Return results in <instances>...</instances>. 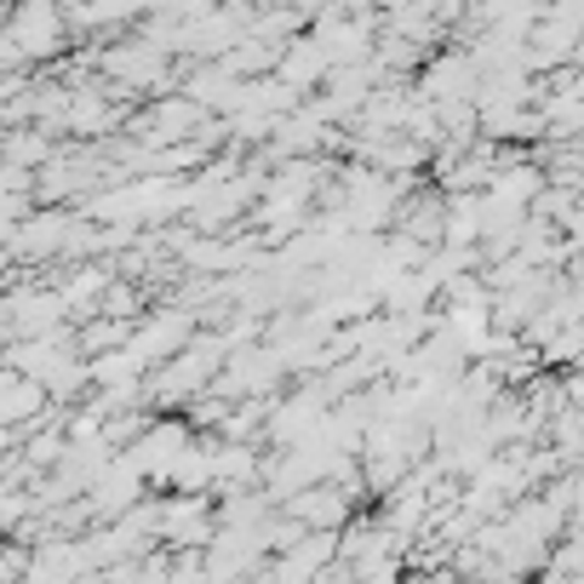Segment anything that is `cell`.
Masks as SVG:
<instances>
[{"mask_svg": "<svg viewBox=\"0 0 584 584\" xmlns=\"http://www.w3.org/2000/svg\"><path fill=\"white\" fill-rule=\"evenodd\" d=\"M350 367H356V385H361V378H367V372H372V356H356V361H350ZM344 385H350V372H332V378H327V396H338V390H344Z\"/></svg>", "mask_w": 584, "mask_h": 584, "instance_id": "cell-2", "label": "cell"}, {"mask_svg": "<svg viewBox=\"0 0 584 584\" xmlns=\"http://www.w3.org/2000/svg\"><path fill=\"white\" fill-rule=\"evenodd\" d=\"M7 41H12L18 58H47V52H58V47H63V12H52V7H23V12H12V18H7Z\"/></svg>", "mask_w": 584, "mask_h": 584, "instance_id": "cell-1", "label": "cell"}]
</instances>
